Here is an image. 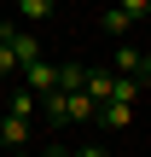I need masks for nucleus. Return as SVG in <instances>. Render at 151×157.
<instances>
[{"label": "nucleus", "instance_id": "obj_13", "mask_svg": "<svg viewBox=\"0 0 151 157\" xmlns=\"http://www.w3.org/2000/svg\"><path fill=\"white\" fill-rule=\"evenodd\" d=\"M12 35H17V29H12V23L0 17V47H12Z\"/></svg>", "mask_w": 151, "mask_h": 157}, {"label": "nucleus", "instance_id": "obj_8", "mask_svg": "<svg viewBox=\"0 0 151 157\" xmlns=\"http://www.w3.org/2000/svg\"><path fill=\"white\" fill-rule=\"evenodd\" d=\"M99 122H105V128H128V122H134V105H116V99H111V105L99 111Z\"/></svg>", "mask_w": 151, "mask_h": 157}, {"label": "nucleus", "instance_id": "obj_12", "mask_svg": "<svg viewBox=\"0 0 151 157\" xmlns=\"http://www.w3.org/2000/svg\"><path fill=\"white\" fill-rule=\"evenodd\" d=\"M12 70H17V52H12V47H0V82H6Z\"/></svg>", "mask_w": 151, "mask_h": 157}, {"label": "nucleus", "instance_id": "obj_15", "mask_svg": "<svg viewBox=\"0 0 151 157\" xmlns=\"http://www.w3.org/2000/svg\"><path fill=\"white\" fill-rule=\"evenodd\" d=\"M140 87H151V52H145V64H140Z\"/></svg>", "mask_w": 151, "mask_h": 157}, {"label": "nucleus", "instance_id": "obj_9", "mask_svg": "<svg viewBox=\"0 0 151 157\" xmlns=\"http://www.w3.org/2000/svg\"><path fill=\"white\" fill-rule=\"evenodd\" d=\"M140 93H145V87H140V76H116V93H111V99H116V105H134Z\"/></svg>", "mask_w": 151, "mask_h": 157}, {"label": "nucleus", "instance_id": "obj_16", "mask_svg": "<svg viewBox=\"0 0 151 157\" xmlns=\"http://www.w3.org/2000/svg\"><path fill=\"white\" fill-rule=\"evenodd\" d=\"M41 157H76V151H70V146H47Z\"/></svg>", "mask_w": 151, "mask_h": 157}, {"label": "nucleus", "instance_id": "obj_7", "mask_svg": "<svg viewBox=\"0 0 151 157\" xmlns=\"http://www.w3.org/2000/svg\"><path fill=\"white\" fill-rule=\"evenodd\" d=\"M58 93H87V70L81 64H58Z\"/></svg>", "mask_w": 151, "mask_h": 157}, {"label": "nucleus", "instance_id": "obj_4", "mask_svg": "<svg viewBox=\"0 0 151 157\" xmlns=\"http://www.w3.org/2000/svg\"><path fill=\"white\" fill-rule=\"evenodd\" d=\"M0 146H6V151H23V146H29V122H23V117H0Z\"/></svg>", "mask_w": 151, "mask_h": 157}, {"label": "nucleus", "instance_id": "obj_14", "mask_svg": "<svg viewBox=\"0 0 151 157\" xmlns=\"http://www.w3.org/2000/svg\"><path fill=\"white\" fill-rule=\"evenodd\" d=\"M76 157H111V151H105V146H81Z\"/></svg>", "mask_w": 151, "mask_h": 157}, {"label": "nucleus", "instance_id": "obj_5", "mask_svg": "<svg viewBox=\"0 0 151 157\" xmlns=\"http://www.w3.org/2000/svg\"><path fill=\"white\" fill-rule=\"evenodd\" d=\"M140 64H145V52H134L128 41L116 47V58H111V76H140Z\"/></svg>", "mask_w": 151, "mask_h": 157}, {"label": "nucleus", "instance_id": "obj_2", "mask_svg": "<svg viewBox=\"0 0 151 157\" xmlns=\"http://www.w3.org/2000/svg\"><path fill=\"white\" fill-rule=\"evenodd\" d=\"M23 87H29L35 99H52V93H58V64H29V70H23Z\"/></svg>", "mask_w": 151, "mask_h": 157}, {"label": "nucleus", "instance_id": "obj_11", "mask_svg": "<svg viewBox=\"0 0 151 157\" xmlns=\"http://www.w3.org/2000/svg\"><path fill=\"white\" fill-rule=\"evenodd\" d=\"M23 17H52V0H17Z\"/></svg>", "mask_w": 151, "mask_h": 157}, {"label": "nucleus", "instance_id": "obj_3", "mask_svg": "<svg viewBox=\"0 0 151 157\" xmlns=\"http://www.w3.org/2000/svg\"><path fill=\"white\" fill-rule=\"evenodd\" d=\"M111 93H116V76H111V70H87V99H93L99 111L111 105Z\"/></svg>", "mask_w": 151, "mask_h": 157}, {"label": "nucleus", "instance_id": "obj_1", "mask_svg": "<svg viewBox=\"0 0 151 157\" xmlns=\"http://www.w3.org/2000/svg\"><path fill=\"white\" fill-rule=\"evenodd\" d=\"M140 17H151V0H122V6H105L99 12V29L105 35H128Z\"/></svg>", "mask_w": 151, "mask_h": 157}, {"label": "nucleus", "instance_id": "obj_10", "mask_svg": "<svg viewBox=\"0 0 151 157\" xmlns=\"http://www.w3.org/2000/svg\"><path fill=\"white\" fill-rule=\"evenodd\" d=\"M6 117H23V122H29V117H35V93H29V87H17V93H12V105H6Z\"/></svg>", "mask_w": 151, "mask_h": 157}, {"label": "nucleus", "instance_id": "obj_6", "mask_svg": "<svg viewBox=\"0 0 151 157\" xmlns=\"http://www.w3.org/2000/svg\"><path fill=\"white\" fill-rule=\"evenodd\" d=\"M12 52H17V64H23V70H29V64H41V41H35V35H23V29L12 35Z\"/></svg>", "mask_w": 151, "mask_h": 157}]
</instances>
